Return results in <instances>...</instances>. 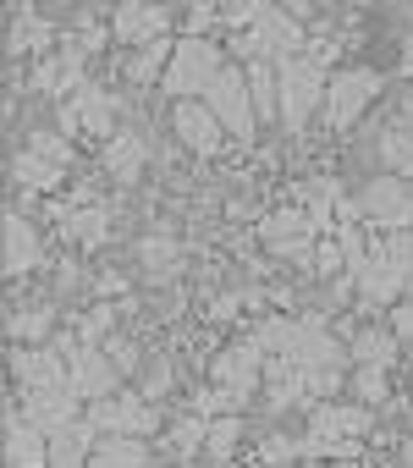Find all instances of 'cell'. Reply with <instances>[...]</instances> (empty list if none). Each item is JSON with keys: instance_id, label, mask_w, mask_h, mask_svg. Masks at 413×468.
I'll return each instance as SVG.
<instances>
[{"instance_id": "6da1fadb", "label": "cell", "mask_w": 413, "mask_h": 468, "mask_svg": "<svg viewBox=\"0 0 413 468\" xmlns=\"http://www.w3.org/2000/svg\"><path fill=\"white\" fill-rule=\"evenodd\" d=\"M358 435H369V402H320L309 413L303 457H358Z\"/></svg>"}, {"instance_id": "7a4b0ae2", "label": "cell", "mask_w": 413, "mask_h": 468, "mask_svg": "<svg viewBox=\"0 0 413 468\" xmlns=\"http://www.w3.org/2000/svg\"><path fill=\"white\" fill-rule=\"evenodd\" d=\"M276 78H281V122H287V127H303L314 111H325L331 78H325V67H320L314 56H287V61H276Z\"/></svg>"}, {"instance_id": "3957f363", "label": "cell", "mask_w": 413, "mask_h": 468, "mask_svg": "<svg viewBox=\"0 0 413 468\" xmlns=\"http://www.w3.org/2000/svg\"><path fill=\"white\" fill-rule=\"evenodd\" d=\"M221 67H227V56L204 39V34H182L176 50H171V67H165V78H160V89L176 94V100H193V94L210 89V78H216Z\"/></svg>"}, {"instance_id": "277c9868", "label": "cell", "mask_w": 413, "mask_h": 468, "mask_svg": "<svg viewBox=\"0 0 413 468\" xmlns=\"http://www.w3.org/2000/svg\"><path fill=\"white\" fill-rule=\"evenodd\" d=\"M204 105H210V111L221 116V127H227L232 138H254V122H259V111H254L249 67L227 61V67H221V72L210 78V89H204Z\"/></svg>"}, {"instance_id": "5b68a950", "label": "cell", "mask_w": 413, "mask_h": 468, "mask_svg": "<svg viewBox=\"0 0 413 468\" xmlns=\"http://www.w3.org/2000/svg\"><path fill=\"white\" fill-rule=\"evenodd\" d=\"M358 215H364V226H375V231H402V226H413V187H408V176H380V182H369L364 193H358Z\"/></svg>"}, {"instance_id": "8992f818", "label": "cell", "mask_w": 413, "mask_h": 468, "mask_svg": "<svg viewBox=\"0 0 413 468\" xmlns=\"http://www.w3.org/2000/svg\"><path fill=\"white\" fill-rule=\"evenodd\" d=\"M375 94H380V72H369V67L336 72L331 89H325V122H331V127H353V122L375 105Z\"/></svg>"}, {"instance_id": "52a82bcc", "label": "cell", "mask_w": 413, "mask_h": 468, "mask_svg": "<svg viewBox=\"0 0 413 468\" xmlns=\"http://www.w3.org/2000/svg\"><path fill=\"white\" fill-rule=\"evenodd\" d=\"M89 424L100 435H154L160 413L149 408V397H100L89 402Z\"/></svg>"}, {"instance_id": "ba28073f", "label": "cell", "mask_w": 413, "mask_h": 468, "mask_svg": "<svg viewBox=\"0 0 413 468\" xmlns=\"http://www.w3.org/2000/svg\"><path fill=\"white\" fill-rule=\"evenodd\" d=\"M210 380H216L221 391H232L238 402H249V397L265 386V347H259V342H238V347H227V353L216 358Z\"/></svg>"}, {"instance_id": "9c48e42d", "label": "cell", "mask_w": 413, "mask_h": 468, "mask_svg": "<svg viewBox=\"0 0 413 468\" xmlns=\"http://www.w3.org/2000/svg\"><path fill=\"white\" fill-rule=\"evenodd\" d=\"M12 380L23 386V391H56V386H72V364L45 342V347H17L12 353Z\"/></svg>"}, {"instance_id": "30bf717a", "label": "cell", "mask_w": 413, "mask_h": 468, "mask_svg": "<svg viewBox=\"0 0 413 468\" xmlns=\"http://www.w3.org/2000/svg\"><path fill=\"white\" fill-rule=\"evenodd\" d=\"M254 39H259V50H265L270 61H287V56H303V50H309V39H303V17H292L281 0L254 17Z\"/></svg>"}, {"instance_id": "8fae6325", "label": "cell", "mask_w": 413, "mask_h": 468, "mask_svg": "<svg viewBox=\"0 0 413 468\" xmlns=\"http://www.w3.org/2000/svg\"><path fill=\"white\" fill-rule=\"evenodd\" d=\"M165 28H171V12L160 6V0H122L116 6V17H111V34L122 39V45H149V39H165Z\"/></svg>"}, {"instance_id": "7c38bea8", "label": "cell", "mask_w": 413, "mask_h": 468, "mask_svg": "<svg viewBox=\"0 0 413 468\" xmlns=\"http://www.w3.org/2000/svg\"><path fill=\"white\" fill-rule=\"evenodd\" d=\"M171 122H176V138H182L193 154H216V149H221V138H227L221 116H216L210 105H204V100H176Z\"/></svg>"}, {"instance_id": "4fadbf2b", "label": "cell", "mask_w": 413, "mask_h": 468, "mask_svg": "<svg viewBox=\"0 0 413 468\" xmlns=\"http://www.w3.org/2000/svg\"><path fill=\"white\" fill-rule=\"evenodd\" d=\"M67 364H72V391H78L83 402L111 397V391H116V380H122V369H116V358H111L105 347H78Z\"/></svg>"}, {"instance_id": "5bb4252c", "label": "cell", "mask_w": 413, "mask_h": 468, "mask_svg": "<svg viewBox=\"0 0 413 468\" xmlns=\"http://www.w3.org/2000/svg\"><path fill=\"white\" fill-rule=\"evenodd\" d=\"M17 402H23L17 413H23L28 424H39L45 435H56V430H67V424H78V402H83V397H78L72 386H56V391H23Z\"/></svg>"}, {"instance_id": "9a60e30c", "label": "cell", "mask_w": 413, "mask_h": 468, "mask_svg": "<svg viewBox=\"0 0 413 468\" xmlns=\"http://www.w3.org/2000/svg\"><path fill=\"white\" fill-rule=\"evenodd\" d=\"M6 463L12 468H50V435L39 424H28L23 413L6 419Z\"/></svg>"}, {"instance_id": "2e32d148", "label": "cell", "mask_w": 413, "mask_h": 468, "mask_svg": "<svg viewBox=\"0 0 413 468\" xmlns=\"http://www.w3.org/2000/svg\"><path fill=\"white\" fill-rule=\"evenodd\" d=\"M94 446H100V430L89 419H78V424H67V430L50 435V468H89Z\"/></svg>"}, {"instance_id": "e0dca14e", "label": "cell", "mask_w": 413, "mask_h": 468, "mask_svg": "<svg viewBox=\"0 0 413 468\" xmlns=\"http://www.w3.org/2000/svg\"><path fill=\"white\" fill-rule=\"evenodd\" d=\"M72 105H78V127L89 133V138H116V100L105 94V89H94V83H83L78 94H72Z\"/></svg>"}, {"instance_id": "ac0fdd59", "label": "cell", "mask_w": 413, "mask_h": 468, "mask_svg": "<svg viewBox=\"0 0 413 468\" xmlns=\"http://www.w3.org/2000/svg\"><path fill=\"white\" fill-rule=\"evenodd\" d=\"M287 358H298L303 369H342L353 353H347V347H342L331 331H314V325H303V331H298V347H292Z\"/></svg>"}, {"instance_id": "d6986e66", "label": "cell", "mask_w": 413, "mask_h": 468, "mask_svg": "<svg viewBox=\"0 0 413 468\" xmlns=\"http://www.w3.org/2000/svg\"><path fill=\"white\" fill-rule=\"evenodd\" d=\"M39 231L23 220V215H6V276H28L39 265Z\"/></svg>"}, {"instance_id": "ffe728a7", "label": "cell", "mask_w": 413, "mask_h": 468, "mask_svg": "<svg viewBox=\"0 0 413 468\" xmlns=\"http://www.w3.org/2000/svg\"><path fill=\"white\" fill-rule=\"evenodd\" d=\"M100 160H105V171L116 182H138V171H143V138L127 133V127H116V138H105Z\"/></svg>"}, {"instance_id": "44dd1931", "label": "cell", "mask_w": 413, "mask_h": 468, "mask_svg": "<svg viewBox=\"0 0 413 468\" xmlns=\"http://www.w3.org/2000/svg\"><path fill=\"white\" fill-rule=\"evenodd\" d=\"M89 468H149V446L143 435H100Z\"/></svg>"}, {"instance_id": "7402d4cb", "label": "cell", "mask_w": 413, "mask_h": 468, "mask_svg": "<svg viewBox=\"0 0 413 468\" xmlns=\"http://www.w3.org/2000/svg\"><path fill=\"white\" fill-rule=\"evenodd\" d=\"M61 231H67L72 243H83V249H100L111 238V209L105 204H78V209H67Z\"/></svg>"}, {"instance_id": "603a6c76", "label": "cell", "mask_w": 413, "mask_h": 468, "mask_svg": "<svg viewBox=\"0 0 413 468\" xmlns=\"http://www.w3.org/2000/svg\"><path fill=\"white\" fill-rule=\"evenodd\" d=\"M249 89H254L259 122H281V78H276V61H270V56L249 61Z\"/></svg>"}, {"instance_id": "cb8c5ba5", "label": "cell", "mask_w": 413, "mask_h": 468, "mask_svg": "<svg viewBox=\"0 0 413 468\" xmlns=\"http://www.w3.org/2000/svg\"><path fill=\"white\" fill-rule=\"evenodd\" d=\"M12 176H17L28 193H50V187H61L67 165L45 160V154H34V149H17V154H12Z\"/></svg>"}, {"instance_id": "d4e9b609", "label": "cell", "mask_w": 413, "mask_h": 468, "mask_svg": "<svg viewBox=\"0 0 413 468\" xmlns=\"http://www.w3.org/2000/svg\"><path fill=\"white\" fill-rule=\"evenodd\" d=\"M380 160H386L397 176H408V182H413V111H408V116H397V122L386 127V138H380Z\"/></svg>"}, {"instance_id": "484cf974", "label": "cell", "mask_w": 413, "mask_h": 468, "mask_svg": "<svg viewBox=\"0 0 413 468\" xmlns=\"http://www.w3.org/2000/svg\"><path fill=\"white\" fill-rule=\"evenodd\" d=\"M397 331H353V342H347V353H353V364H380V369H391L397 364Z\"/></svg>"}, {"instance_id": "4316f807", "label": "cell", "mask_w": 413, "mask_h": 468, "mask_svg": "<svg viewBox=\"0 0 413 468\" xmlns=\"http://www.w3.org/2000/svg\"><path fill=\"white\" fill-rule=\"evenodd\" d=\"M50 39H56V28L23 6V12H17V23H12V39H6V56H34V50H50Z\"/></svg>"}, {"instance_id": "83f0119b", "label": "cell", "mask_w": 413, "mask_h": 468, "mask_svg": "<svg viewBox=\"0 0 413 468\" xmlns=\"http://www.w3.org/2000/svg\"><path fill=\"white\" fill-rule=\"evenodd\" d=\"M204 441H210V419H204V413H187V419H176V424L165 430V441H160V446H171V452H176V463H187L193 452H204Z\"/></svg>"}, {"instance_id": "f1b7e54d", "label": "cell", "mask_w": 413, "mask_h": 468, "mask_svg": "<svg viewBox=\"0 0 413 468\" xmlns=\"http://www.w3.org/2000/svg\"><path fill=\"white\" fill-rule=\"evenodd\" d=\"M171 50H176V39H171V34H165V39H149V45H138V56L127 61V78H132V83L165 78V67H171Z\"/></svg>"}, {"instance_id": "f546056e", "label": "cell", "mask_w": 413, "mask_h": 468, "mask_svg": "<svg viewBox=\"0 0 413 468\" xmlns=\"http://www.w3.org/2000/svg\"><path fill=\"white\" fill-rule=\"evenodd\" d=\"M6 336H12V342H50V336H56V314H50L45 303L17 309V314L6 320Z\"/></svg>"}, {"instance_id": "4dcf8cb0", "label": "cell", "mask_w": 413, "mask_h": 468, "mask_svg": "<svg viewBox=\"0 0 413 468\" xmlns=\"http://www.w3.org/2000/svg\"><path fill=\"white\" fill-rule=\"evenodd\" d=\"M238 441H243V419L227 413V419H210V441H204V452H210L216 463H227L238 452Z\"/></svg>"}, {"instance_id": "1f68e13d", "label": "cell", "mask_w": 413, "mask_h": 468, "mask_svg": "<svg viewBox=\"0 0 413 468\" xmlns=\"http://www.w3.org/2000/svg\"><path fill=\"white\" fill-rule=\"evenodd\" d=\"M298 331H303V325H292V320H276V314H270V320L254 331V342H259V347H265V358H270V353H292V347H298Z\"/></svg>"}, {"instance_id": "d6a6232c", "label": "cell", "mask_w": 413, "mask_h": 468, "mask_svg": "<svg viewBox=\"0 0 413 468\" xmlns=\"http://www.w3.org/2000/svg\"><path fill=\"white\" fill-rule=\"evenodd\" d=\"M138 260H143V265H149L154 276H165V271H171V265L182 260V249H176V243L165 238V231H154V238H143V243H138Z\"/></svg>"}, {"instance_id": "836d02e7", "label": "cell", "mask_w": 413, "mask_h": 468, "mask_svg": "<svg viewBox=\"0 0 413 468\" xmlns=\"http://www.w3.org/2000/svg\"><path fill=\"white\" fill-rule=\"evenodd\" d=\"M23 149H34V154H45V160H56V165H72V138H67L61 127H56V133H50V127H39V133H28V144H23Z\"/></svg>"}, {"instance_id": "e575fe53", "label": "cell", "mask_w": 413, "mask_h": 468, "mask_svg": "<svg viewBox=\"0 0 413 468\" xmlns=\"http://www.w3.org/2000/svg\"><path fill=\"white\" fill-rule=\"evenodd\" d=\"M111 320H116V309L94 303L89 314H78V342H83V347H100V342L111 336Z\"/></svg>"}, {"instance_id": "d590c367", "label": "cell", "mask_w": 413, "mask_h": 468, "mask_svg": "<svg viewBox=\"0 0 413 468\" xmlns=\"http://www.w3.org/2000/svg\"><path fill=\"white\" fill-rule=\"evenodd\" d=\"M353 397H358V402H380V397H386V369H380V364H358Z\"/></svg>"}, {"instance_id": "8d00e7d4", "label": "cell", "mask_w": 413, "mask_h": 468, "mask_svg": "<svg viewBox=\"0 0 413 468\" xmlns=\"http://www.w3.org/2000/svg\"><path fill=\"white\" fill-rule=\"evenodd\" d=\"M298 452H303V441H292V435H265V446H259V457H265L270 468H287Z\"/></svg>"}, {"instance_id": "74e56055", "label": "cell", "mask_w": 413, "mask_h": 468, "mask_svg": "<svg viewBox=\"0 0 413 468\" xmlns=\"http://www.w3.org/2000/svg\"><path fill=\"white\" fill-rule=\"evenodd\" d=\"M342 265H347V249L336 243V231H331V238H320V249H314V271L320 276H336Z\"/></svg>"}, {"instance_id": "f35d334b", "label": "cell", "mask_w": 413, "mask_h": 468, "mask_svg": "<svg viewBox=\"0 0 413 468\" xmlns=\"http://www.w3.org/2000/svg\"><path fill=\"white\" fill-rule=\"evenodd\" d=\"M342 386V369H309V397H331Z\"/></svg>"}, {"instance_id": "ab89813d", "label": "cell", "mask_w": 413, "mask_h": 468, "mask_svg": "<svg viewBox=\"0 0 413 468\" xmlns=\"http://www.w3.org/2000/svg\"><path fill=\"white\" fill-rule=\"evenodd\" d=\"M105 353L116 358V369H122V375H132V369H138V347H132V342H105Z\"/></svg>"}, {"instance_id": "60d3db41", "label": "cell", "mask_w": 413, "mask_h": 468, "mask_svg": "<svg viewBox=\"0 0 413 468\" xmlns=\"http://www.w3.org/2000/svg\"><path fill=\"white\" fill-rule=\"evenodd\" d=\"M391 331H397V336H413V303H402V309L391 314Z\"/></svg>"}, {"instance_id": "b9f144b4", "label": "cell", "mask_w": 413, "mask_h": 468, "mask_svg": "<svg viewBox=\"0 0 413 468\" xmlns=\"http://www.w3.org/2000/svg\"><path fill=\"white\" fill-rule=\"evenodd\" d=\"M238 303H243V298H232V292H227V298H216V320H232V314H238Z\"/></svg>"}, {"instance_id": "7bdbcfd3", "label": "cell", "mask_w": 413, "mask_h": 468, "mask_svg": "<svg viewBox=\"0 0 413 468\" xmlns=\"http://www.w3.org/2000/svg\"><path fill=\"white\" fill-rule=\"evenodd\" d=\"M165 386H171V369H154V375H149V386H143V391H149V397H160V391H165Z\"/></svg>"}, {"instance_id": "ee69618b", "label": "cell", "mask_w": 413, "mask_h": 468, "mask_svg": "<svg viewBox=\"0 0 413 468\" xmlns=\"http://www.w3.org/2000/svg\"><path fill=\"white\" fill-rule=\"evenodd\" d=\"M281 6H287V12H292V17H309V12H314V6H320V0H281Z\"/></svg>"}, {"instance_id": "f6af8a7d", "label": "cell", "mask_w": 413, "mask_h": 468, "mask_svg": "<svg viewBox=\"0 0 413 468\" xmlns=\"http://www.w3.org/2000/svg\"><path fill=\"white\" fill-rule=\"evenodd\" d=\"M122 287H127V282H122V276H105V282H100V287H94V292H100V298H116V292H122Z\"/></svg>"}, {"instance_id": "bcb514c9", "label": "cell", "mask_w": 413, "mask_h": 468, "mask_svg": "<svg viewBox=\"0 0 413 468\" xmlns=\"http://www.w3.org/2000/svg\"><path fill=\"white\" fill-rule=\"evenodd\" d=\"M402 72L413 78V34H408V45H402Z\"/></svg>"}, {"instance_id": "7dc6e473", "label": "cell", "mask_w": 413, "mask_h": 468, "mask_svg": "<svg viewBox=\"0 0 413 468\" xmlns=\"http://www.w3.org/2000/svg\"><path fill=\"white\" fill-rule=\"evenodd\" d=\"M298 468H325V463H320V457H309V463H298Z\"/></svg>"}, {"instance_id": "c3c4849f", "label": "cell", "mask_w": 413, "mask_h": 468, "mask_svg": "<svg viewBox=\"0 0 413 468\" xmlns=\"http://www.w3.org/2000/svg\"><path fill=\"white\" fill-rule=\"evenodd\" d=\"M402 457H408V463H413V441H408V446H402Z\"/></svg>"}, {"instance_id": "681fc988", "label": "cell", "mask_w": 413, "mask_h": 468, "mask_svg": "<svg viewBox=\"0 0 413 468\" xmlns=\"http://www.w3.org/2000/svg\"><path fill=\"white\" fill-rule=\"evenodd\" d=\"M176 468H204V463H176Z\"/></svg>"}, {"instance_id": "f907efd6", "label": "cell", "mask_w": 413, "mask_h": 468, "mask_svg": "<svg viewBox=\"0 0 413 468\" xmlns=\"http://www.w3.org/2000/svg\"><path fill=\"white\" fill-rule=\"evenodd\" d=\"M320 6H336V0H320Z\"/></svg>"}, {"instance_id": "816d5d0a", "label": "cell", "mask_w": 413, "mask_h": 468, "mask_svg": "<svg viewBox=\"0 0 413 468\" xmlns=\"http://www.w3.org/2000/svg\"><path fill=\"white\" fill-rule=\"evenodd\" d=\"M408 23H413V12H408Z\"/></svg>"}, {"instance_id": "f5cc1de1", "label": "cell", "mask_w": 413, "mask_h": 468, "mask_svg": "<svg viewBox=\"0 0 413 468\" xmlns=\"http://www.w3.org/2000/svg\"><path fill=\"white\" fill-rule=\"evenodd\" d=\"M6 468H12V463H6Z\"/></svg>"}]
</instances>
